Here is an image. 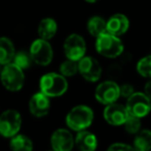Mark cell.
<instances>
[{
    "label": "cell",
    "mask_w": 151,
    "mask_h": 151,
    "mask_svg": "<svg viewBox=\"0 0 151 151\" xmlns=\"http://www.w3.org/2000/svg\"><path fill=\"white\" fill-rule=\"evenodd\" d=\"M93 118L94 115L91 108L85 105H79L73 107L67 113L65 122L70 129L75 132H80V130L86 129L91 125Z\"/></svg>",
    "instance_id": "obj_1"
},
{
    "label": "cell",
    "mask_w": 151,
    "mask_h": 151,
    "mask_svg": "<svg viewBox=\"0 0 151 151\" xmlns=\"http://www.w3.org/2000/svg\"><path fill=\"white\" fill-rule=\"evenodd\" d=\"M40 88L49 97H58L63 95L68 88L64 76L57 73H48L40 78Z\"/></svg>",
    "instance_id": "obj_2"
},
{
    "label": "cell",
    "mask_w": 151,
    "mask_h": 151,
    "mask_svg": "<svg viewBox=\"0 0 151 151\" xmlns=\"http://www.w3.org/2000/svg\"><path fill=\"white\" fill-rule=\"evenodd\" d=\"M95 48L101 56L107 58H116L122 54L124 47L119 36L105 32L96 37Z\"/></svg>",
    "instance_id": "obj_3"
},
{
    "label": "cell",
    "mask_w": 151,
    "mask_h": 151,
    "mask_svg": "<svg viewBox=\"0 0 151 151\" xmlns=\"http://www.w3.org/2000/svg\"><path fill=\"white\" fill-rule=\"evenodd\" d=\"M0 80L3 87L9 91H19L25 82L24 70L14 62L5 64L0 73Z\"/></svg>",
    "instance_id": "obj_4"
},
{
    "label": "cell",
    "mask_w": 151,
    "mask_h": 151,
    "mask_svg": "<svg viewBox=\"0 0 151 151\" xmlns=\"http://www.w3.org/2000/svg\"><path fill=\"white\" fill-rule=\"evenodd\" d=\"M22 125L21 114L17 110H6L0 115V134L12 138L20 132Z\"/></svg>",
    "instance_id": "obj_5"
},
{
    "label": "cell",
    "mask_w": 151,
    "mask_h": 151,
    "mask_svg": "<svg viewBox=\"0 0 151 151\" xmlns=\"http://www.w3.org/2000/svg\"><path fill=\"white\" fill-rule=\"evenodd\" d=\"M125 108L129 115L143 118L151 111V99L145 92H134L127 97Z\"/></svg>",
    "instance_id": "obj_6"
},
{
    "label": "cell",
    "mask_w": 151,
    "mask_h": 151,
    "mask_svg": "<svg viewBox=\"0 0 151 151\" xmlns=\"http://www.w3.org/2000/svg\"><path fill=\"white\" fill-rule=\"evenodd\" d=\"M29 54L31 59L36 64L46 66L52 62L53 49L49 40L37 38L31 44L29 49Z\"/></svg>",
    "instance_id": "obj_7"
},
{
    "label": "cell",
    "mask_w": 151,
    "mask_h": 151,
    "mask_svg": "<svg viewBox=\"0 0 151 151\" xmlns=\"http://www.w3.org/2000/svg\"><path fill=\"white\" fill-rule=\"evenodd\" d=\"M63 50L67 59L79 61L86 53V42L84 38L77 33L68 35L64 40Z\"/></svg>",
    "instance_id": "obj_8"
},
{
    "label": "cell",
    "mask_w": 151,
    "mask_h": 151,
    "mask_svg": "<svg viewBox=\"0 0 151 151\" xmlns=\"http://www.w3.org/2000/svg\"><path fill=\"white\" fill-rule=\"evenodd\" d=\"M78 71L88 82H96L101 79V66L99 62L91 56H84L78 61Z\"/></svg>",
    "instance_id": "obj_9"
},
{
    "label": "cell",
    "mask_w": 151,
    "mask_h": 151,
    "mask_svg": "<svg viewBox=\"0 0 151 151\" xmlns=\"http://www.w3.org/2000/svg\"><path fill=\"white\" fill-rule=\"evenodd\" d=\"M120 96L119 85L113 81H105L95 89V99L103 105H110L117 101Z\"/></svg>",
    "instance_id": "obj_10"
},
{
    "label": "cell",
    "mask_w": 151,
    "mask_h": 151,
    "mask_svg": "<svg viewBox=\"0 0 151 151\" xmlns=\"http://www.w3.org/2000/svg\"><path fill=\"white\" fill-rule=\"evenodd\" d=\"M51 146L55 151H69L75 146V139L69 130L58 128L51 136Z\"/></svg>",
    "instance_id": "obj_11"
},
{
    "label": "cell",
    "mask_w": 151,
    "mask_h": 151,
    "mask_svg": "<svg viewBox=\"0 0 151 151\" xmlns=\"http://www.w3.org/2000/svg\"><path fill=\"white\" fill-rule=\"evenodd\" d=\"M128 116L127 110L124 106L120 104L112 103L107 105V107L104 110V118L109 124L114 126L123 125L126 118Z\"/></svg>",
    "instance_id": "obj_12"
},
{
    "label": "cell",
    "mask_w": 151,
    "mask_h": 151,
    "mask_svg": "<svg viewBox=\"0 0 151 151\" xmlns=\"http://www.w3.org/2000/svg\"><path fill=\"white\" fill-rule=\"evenodd\" d=\"M51 108L50 97L40 91L31 96L29 101V111L35 117H44L49 113Z\"/></svg>",
    "instance_id": "obj_13"
},
{
    "label": "cell",
    "mask_w": 151,
    "mask_h": 151,
    "mask_svg": "<svg viewBox=\"0 0 151 151\" xmlns=\"http://www.w3.org/2000/svg\"><path fill=\"white\" fill-rule=\"evenodd\" d=\"M129 28V20L123 14H115L107 21V32L116 36L124 34Z\"/></svg>",
    "instance_id": "obj_14"
},
{
    "label": "cell",
    "mask_w": 151,
    "mask_h": 151,
    "mask_svg": "<svg viewBox=\"0 0 151 151\" xmlns=\"http://www.w3.org/2000/svg\"><path fill=\"white\" fill-rule=\"evenodd\" d=\"M75 145L82 151H93L97 148V138L86 129L80 130L75 138Z\"/></svg>",
    "instance_id": "obj_15"
},
{
    "label": "cell",
    "mask_w": 151,
    "mask_h": 151,
    "mask_svg": "<svg viewBox=\"0 0 151 151\" xmlns=\"http://www.w3.org/2000/svg\"><path fill=\"white\" fill-rule=\"evenodd\" d=\"M57 23L53 18H45L40 22L37 27L38 36L42 40H50L55 36L57 32Z\"/></svg>",
    "instance_id": "obj_16"
},
{
    "label": "cell",
    "mask_w": 151,
    "mask_h": 151,
    "mask_svg": "<svg viewBox=\"0 0 151 151\" xmlns=\"http://www.w3.org/2000/svg\"><path fill=\"white\" fill-rule=\"evenodd\" d=\"M16 50L9 38L0 37V64L5 65L13 62Z\"/></svg>",
    "instance_id": "obj_17"
},
{
    "label": "cell",
    "mask_w": 151,
    "mask_h": 151,
    "mask_svg": "<svg viewBox=\"0 0 151 151\" xmlns=\"http://www.w3.org/2000/svg\"><path fill=\"white\" fill-rule=\"evenodd\" d=\"M134 149L138 151H148L151 149V130L140 129L134 134Z\"/></svg>",
    "instance_id": "obj_18"
},
{
    "label": "cell",
    "mask_w": 151,
    "mask_h": 151,
    "mask_svg": "<svg viewBox=\"0 0 151 151\" xmlns=\"http://www.w3.org/2000/svg\"><path fill=\"white\" fill-rule=\"evenodd\" d=\"M87 29L91 35L97 37L101 34L107 32V21L99 16L91 17L87 22Z\"/></svg>",
    "instance_id": "obj_19"
},
{
    "label": "cell",
    "mask_w": 151,
    "mask_h": 151,
    "mask_svg": "<svg viewBox=\"0 0 151 151\" xmlns=\"http://www.w3.org/2000/svg\"><path fill=\"white\" fill-rule=\"evenodd\" d=\"M9 146L15 151H31L33 149V143L28 137L17 134L11 138Z\"/></svg>",
    "instance_id": "obj_20"
},
{
    "label": "cell",
    "mask_w": 151,
    "mask_h": 151,
    "mask_svg": "<svg viewBox=\"0 0 151 151\" xmlns=\"http://www.w3.org/2000/svg\"><path fill=\"white\" fill-rule=\"evenodd\" d=\"M60 73L62 76L66 77H73L76 73H78V61L67 59L64 60L60 64Z\"/></svg>",
    "instance_id": "obj_21"
},
{
    "label": "cell",
    "mask_w": 151,
    "mask_h": 151,
    "mask_svg": "<svg viewBox=\"0 0 151 151\" xmlns=\"http://www.w3.org/2000/svg\"><path fill=\"white\" fill-rule=\"evenodd\" d=\"M13 62L15 63L16 65L24 69H27L30 67L31 65V62H32V59H31V56H30L29 53L25 52V51H20V52L16 53L15 54V57L13 59Z\"/></svg>",
    "instance_id": "obj_22"
},
{
    "label": "cell",
    "mask_w": 151,
    "mask_h": 151,
    "mask_svg": "<svg viewBox=\"0 0 151 151\" xmlns=\"http://www.w3.org/2000/svg\"><path fill=\"white\" fill-rule=\"evenodd\" d=\"M137 70L142 77L151 78V55L140 59L137 64Z\"/></svg>",
    "instance_id": "obj_23"
},
{
    "label": "cell",
    "mask_w": 151,
    "mask_h": 151,
    "mask_svg": "<svg viewBox=\"0 0 151 151\" xmlns=\"http://www.w3.org/2000/svg\"><path fill=\"white\" fill-rule=\"evenodd\" d=\"M123 125L126 132L132 134H134L141 129V118L128 114L127 118H126Z\"/></svg>",
    "instance_id": "obj_24"
},
{
    "label": "cell",
    "mask_w": 151,
    "mask_h": 151,
    "mask_svg": "<svg viewBox=\"0 0 151 151\" xmlns=\"http://www.w3.org/2000/svg\"><path fill=\"white\" fill-rule=\"evenodd\" d=\"M109 150H113V151H118V150H134V147L129 146V145L125 144V143H114V144L110 145L109 146Z\"/></svg>",
    "instance_id": "obj_25"
},
{
    "label": "cell",
    "mask_w": 151,
    "mask_h": 151,
    "mask_svg": "<svg viewBox=\"0 0 151 151\" xmlns=\"http://www.w3.org/2000/svg\"><path fill=\"white\" fill-rule=\"evenodd\" d=\"M119 89H120V95L124 97H128L134 92V87L132 85L130 84H123L121 86H119Z\"/></svg>",
    "instance_id": "obj_26"
},
{
    "label": "cell",
    "mask_w": 151,
    "mask_h": 151,
    "mask_svg": "<svg viewBox=\"0 0 151 151\" xmlns=\"http://www.w3.org/2000/svg\"><path fill=\"white\" fill-rule=\"evenodd\" d=\"M144 92H145V94L147 95V96L149 97V99H151V80L149 81L148 83H147L146 85H145V89H144Z\"/></svg>",
    "instance_id": "obj_27"
},
{
    "label": "cell",
    "mask_w": 151,
    "mask_h": 151,
    "mask_svg": "<svg viewBox=\"0 0 151 151\" xmlns=\"http://www.w3.org/2000/svg\"><path fill=\"white\" fill-rule=\"evenodd\" d=\"M85 1L89 3H94V2H96V1H99V0H85Z\"/></svg>",
    "instance_id": "obj_28"
},
{
    "label": "cell",
    "mask_w": 151,
    "mask_h": 151,
    "mask_svg": "<svg viewBox=\"0 0 151 151\" xmlns=\"http://www.w3.org/2000/svg\"><path fill=\"white\" fill-rule=\"evenodd\" d=\"M3 66H4V65L0 64V73H1V71H2V69H3Z\"/></svg>",
    "instance_id": "obj_29"
}]
</instances>
